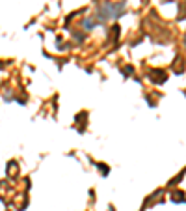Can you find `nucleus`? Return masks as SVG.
I'll list each match as a JSON object with an SVG mask.
<instances>
[{
  "label": "nucleus",
  "instance_id": "1",
  "mask_svg": "<svg viewBox=\"0 0 186 211\" xmlns=\"http://www.w3.org/2000/svg\"><path fill=\"white\" fill-rule=\"evenodd\" d=\"M123 9H125V4L123 2H119V4H114V2H106L104 6H101L99 9H97V13L95 15H91V17H87V19H84L82 21V25H84V28H95L97 25H101V23H104L106 19H110V17H119L123 13Z\"/></svg>",
  "mask_w": 186,
  "mask_h": 211
}]
</instances>
